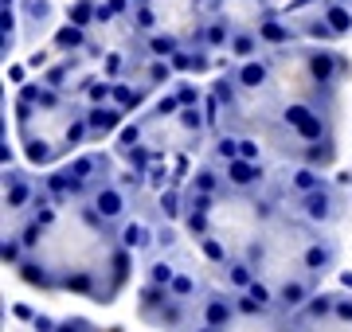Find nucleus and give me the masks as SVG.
I'll return each mask as SVG.
<instances>
[{
  "instance_id": "f257e3e1",
  "label": "nucleus",
  "mask_w": 352,
  "mask_h": 332,
  "mask_svg": "<svg viewBox=\"0 0 352 332\" xmlns=\"http://www.w3.org/2000/svg\"><path fill=\"white\" fill-rule=\"evenodd\" d=\"M349 78V55L329 43L263 47L204 90L212 141L243 156L329 172L340 156V94Z\"/></svg>"
},
{
  "instance_id": "f03ea898",
  "label": "nucleus",
  "mask_w": 352,
  "mask_h": 332,
  "mask_svg": "<svg viewBox=\"0 0 352 332\" xmlns=\"http://www.w3.org/2000/svg\"><path fill=\"white\" fill-rule=\"evenodd\" d=\"M102 161L106 153H87L43 176L36 204L12 219L4 262L36 289L113 305L133 278L138 250L126 243V223L94 204Z\"/></svg>"
},
{
  "instance_id": "7ed1b4c3",
  "label": "nucleus",
  "mask_w": 352,
  "mask_h": 332,
  "mask_svg": "<svg viewBox=\"0 0 352 332\" xmlns=\"http://www.w3.org/2000/svg\"><path fill=\"white\" fill-rule=\"evenodd\" d=\"M208 145H212V129L204 114V90L192 82H176L122 126L113 141V156L133 176L145 180V188L161 195L184 188Z\"/></svg>"
},
{
  "instance_id": "20e7f679",
  "label": "nucleus",
  "mask_w": 352,
  "mask_h": 332,
  "mask_svg": "<svg viewBox=\"0 0 352 332\" xmlns=\"http://www.w3.org/2000/svg\"><path fill=\"white\" fill-rule=\"evenodd\" d=\"M16 133L24 145L28 165L51 168L67 153L90 141V106L75 102L67 90L51 82H28L16 94Z\"/></svg>"
},
{
  "instance_id": "39448f33",
  "label": "nucleus",
  "mask_w": 352,
  "mask_h": 332,
  "mask_svg": "<svg viewBox=\"0 0 352 332\" xmlns=\"http://www.w3.org/2000/svg\"><path fill=\"white\" fill-rule=\"evenodd\" d=\"M289 332H352V285L314 294L302 309H294Z\"/></svg>"
},
{
  "instance_id": "423d86ee",
  "label": "nucleus",
  "mask_w": 352,
  "mask_h": 332,
  "mask_svg": "<svg viewBox=\"0 0 352 332\" xmlns=\"http://www.w3.org/2000/svg\"><path fill=\"white\" fill-rule=\"evenodd\" d=\"M349 192H352V176H349Z\"/></svg>"
}]
</instances>
